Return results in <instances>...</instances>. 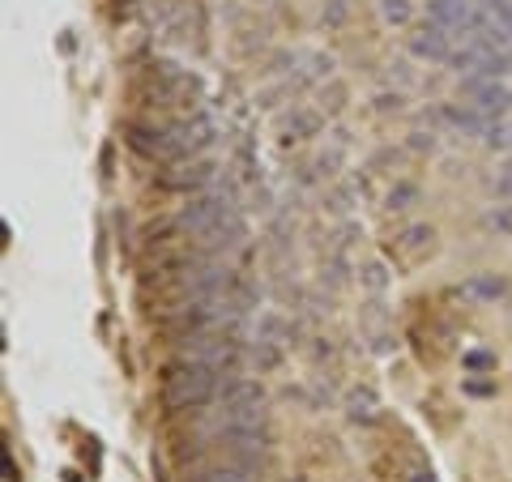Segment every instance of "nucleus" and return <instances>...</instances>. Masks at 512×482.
I'll list each match as a JSON object with an SVG mask.
<instances>
[{
	"mask_svg": "<svg viewBox=\"0 0 512 482\" xmlns=\"http://www.w3.org/2000/svg\"><path fill=\"white\" fill-rule=\"evenodd\" d=\"M158 393H163V406L171 414H205V406H218L222 393V372L201 359H171L163 367V380H158Z\"/></svg>",
	"mask_w": 512,
	"mask_h": 482,
	"instance_id": "obj_1",
	"label": "nucleus"
},
{
	"mask_svg": "<svg viewBox=\"0 0 512 482\" xmlns=\"http://www.w3.org/2000/svg\"><path fill=\"white\" fill-rule=\"evenodd\" d=\"M167 137H171V150H175V163L180 158H197L214 146V137H218V128L210 116H201V111H192V116H180V120H171L167 124Z\"/></svg>",
	"mask_w": 512,
	"mask_h": 482,
	"instance_id": "obj_2",
	"label": "nucleus"
},
{
	"mask_svg": "<svg viewBox=\"0 0 512 482\" xmlns=\"http://www.w3.org/2000/svg\"><path fill=\"white\" fill-rule=\"evenodd\" d=\"M461 94L470 99V107H478L491 120H504L512 107V90L504 86V77H483V73H461Z\"/></svg>",
	"mask_w": 512,
	"mask_h": 482,
	"instance_id": "obj_3",
	"label": "nucleus"
},
{
	"mask_svg": "<svg viewBox=\"0 0 512 482\" xmlns=\"http://www.w3.org/2000/svg\"><path fill=\"white\" fill-rule=\"evenodd\" d=\"M214 175L218 167L214 163H201V158H180V163H167V171L158 175V188H167V192H205L214 184Z\"/></svg>",
	"mask_w": 512,
	"mask_h": 482,
	"instance_id": "obj_4",
	"label": "nucleus"
},
{
	"mask_svg": "<svg viewBox=\"0 0 512 482\" xmlns=\"http://www.w3.org/2000/svg\"><path fill=\"white\" fill-rule=\"evenodd\" d=\"M453 47H457V35H453V30H444V26H436L431 18L410 35V52L419 56V60H440V64H448Z\"/></svg>",
	"mask_w": 512,
	"mask_h": 482,
	"instance_id": "obj_5",
	"label": "nucleus"
},
{
	"mask_svg": "<svg viewBox=\"0 0 512 482\" xmlns=\"http://www.w3.org/2000/svg\"><path fill=\"white\" fill-rule=\"evenodd\" d=\"M316 133H320V116L308 111V107H295L291 116L282 120V146H291V141H308Z\"/></svg>",
	"mask_w": 512,
	"mask_h": 482,
	"instance_id": "obj_6",
	"label": "nucleus"
},
{
	"mask_svg": "<svg viewBox=\"0 0 512 482\" xmlns=\"http://www.w3.org/2000/svg\"><path fill=\"white\" fill-rule=\"evenodd\" d=\"M256 478V465H239V461H218V465H205L188 482H252Z\"/></svg>",
	"mask_w": 512,
	"mask_h": 482,
	"instance_id": "obj_7",
	"label": "nucleus"
},
{
	"mask_svg": "<svg viewBox=\"0 0 512 482\" xmlns=\"http://www.w3.org/2000/svg\"><path fill=\"white\" fill-rule=\"evenodd\" d=\"M461 295L478 299V303H495L504 295V278H495V273H478V278H470L466 286H461Z\"/></svg>",
	"mask_w": 512,
	"mask_h": 482,
	"instance_id": "obj_8",
	"label": "nucleus"
},
{
	"mask_svg": "<svg viewBox=\"0 0 512 482\" xmlns=\"http://www.w3.org/2000/svg\"><path fill=\"white\" fill-rule=\"evenodd\" d=\"M410 205H419V188L414 184H393V192L384 197V210L389 214H406Z\"/></svg>",
	"mask_w": 512,
	"mask_h": 482,
	"instance_id": "obj_9",
	"label": "nucleus"
},
{
	"mask_svg": "<svg viewBox=\"0 0 512 482\" xmlns=\"http://www.w3.org/2000/svg\"><path fill=\"white\" fill-rule=\"evenodd\" d=\"M350 419H355V423H372L376 419V393L372 389H355V393H350Z\"/></svg>",
	"mask_w": 512,
	"mask_h": 482,
	"instance_id": "obj_10",
	"label": "nucleus"
},
{
	"mask_svg": "<svg viewBox=\"0 0 512 482\" xmlns=\"http://www.w3.org/2000/svg\"><path fill=\"white\" fill-rule=\"evenodd\" d=\"M376 5H380V18L389 26H410V18H414L410 0H376Z\"/></svg>",
	"mask_w": 512,
	"mask_h": 482,
	"instance_id": "obj_11",
	"label": "nucleus"
},
{
	"mask_svg": "<svg viewBox=\"0 0 512 482\" xmlns=\"http://www.w3.org/2000/svg\"><path fill=\"white\" fill-rule=\"evenodd\" d=\"M461 367L466 372H495V355H487V350H470V355H461Z\"/></svg>",
	"mask_w": 512,
	"mask_h": 482,
	"instance_id": "obj_12",
	"label": "nucleus"
},
{
	"mask_svg": "<svg viewBox=\"0 0 512 482\" xmlns=\"http://www.w3.org/2000/svg\"><path fill=\"white\" fill-rule=\"evenodd\" d=\"M423 244H431V227H410L402 235V248H423Z\"/></svg>",
	"mask_w": 512,
	"mask_h": 482,
	"instance_id": "obj_13",
	"label": "nucleus"
},
{
	"mask_svg": "<svg viewBox=\"0 0 512 482\" xmlns=\"http://www.w3.org/2000/svg\"><path fill=\"white\" fill-rule=\"evenodd\" d=\"M346 9H350V0H325V22L338 26L346 18Z\"/></svg>",
	"mask_w": 512,
	"mask_h": 482,
	"instance_id": "obj_14",
	"label": "nucleus"
},
{
	"mask_svg": "<svg viewBox=\"0 0 512 482\" xmlns=\"http://www.w3.org/2000/svg\"><path fill=\"white\" fill-rule=\"evenodd\" d=\"M504 175H512V154H508V158H504Z\"/></svg>",
	"mask_w": 512,
	"mask_h": 482,
	"instance_id": "obj_15",
	"label": "nucleus"
}]
</instances>
